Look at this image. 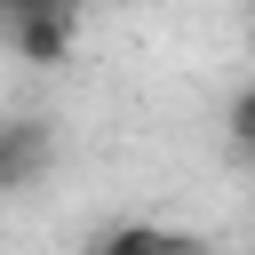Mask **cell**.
Segmentation results:
<instances>
[{
    "label": "cell",
    "instance_id": "6da1fadb",
    "mask_svg": "<svg viewBox=\"0 0 255 255\" xmlns=\"http://www.w3.org/2000/svg\"><path fill=\"white\" fill-rule=\"evenodd\" d=\"M80 255H207L191 231H167V223H143V215H128V223H104Z\"/></svg>",
    "mask_w": 255,
    "mask_h": 255
},
{
    "label": "cell",
    "instance_id": "7a4b0ae2",
    "mask_svg": "<svg viewBox=\"0 0 255 255\" xmlns=\"http://www.w3.org/2000/svg\"><path fill=\"white\" fill-rule=\"evenodd\" d=\"M8 48L24 56V64H72V48H80V16H24V24H8Z\"/></svg>",
    "mask_w": 255,
    "mask_h": 255
},
{
    "label": "cell",
    "instance_id": "3957f363",
    "mask_svg": "<svg viewBox=\"0 0 255 255\" xmlns=\"http://www.w3.org/2000/svg\"><path fill=\"white\" fill-rule=\"evenodd\" d=\"M40 159H48V128H40V120H8V128H0V183L24 191V183L40 175Z\"/></svg>",
    "mask_w": 255,
    "mask_h": 255
},
{
    "label": "cell",
    "instance_id": "277c9868",
    "mask_svg": "<svg viewBox=\"0 0 255 255\" xmlns=\"http://www.w3.org/2000/svg\"><path fill=\"white\" fill-rule=\"evenodd\" d=\"M223 143H231L239 167H255V80L231 88V104H223Z\"/></svg>",
    "mask_w": 255,
    "mask_h": 255
},
{
    "label": "cell",
    "instance_id": "5b68a950",
    "mask_svg": "<svg viewBox=\"0 0 255 255\" xmlns=\"http://www.w3.org/2000/svg\"><path fill=\"white\" fill-rule=\"evenodd\" d=\"M0 16L8 24H24V16H80V0H0Z\"/></svg>",
    "mask_w": 255,
    "mask_h": 255
}]
</instances>
